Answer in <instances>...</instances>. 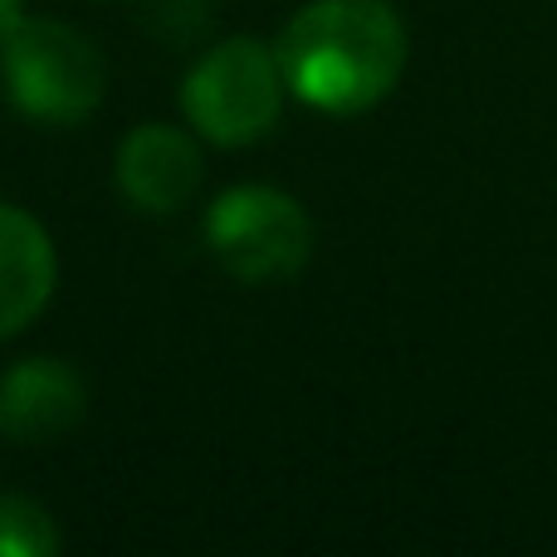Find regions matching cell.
I'll list each match as a JSON object with an SVG mask.
<instances>
[{
    "label": "cell",
    "instance_id": "1",
    "mask_svg": "<svg viewBox=\"0 0 557 557\" xmlns=\"http://www.w3.org/2000/svg\"><path fill=\"white\" fill-rule=\"evenodd\" d=\"M284 84L323 113L382 103L406 69V29L386 0H308L278 35Z\"/></svg>",
    "mask_w": 557,
    "mask_h": 557
},
{
    "label": "cell",
    "instance_id": "2",
    "mask_svg": "<svg viewBox=\"0 0 557 557\" xmlns=\"http://www.w3.org/2000/svg\"><path fill=\"white\" fill-rule=\"evenodd\" d=\"M0 74L15 108L39 123H84L108 88V64L88 35L25 15L0 35Z\"/></svg>",
    "mask_w": 557,
    "mask_h": 557
},
{
    "label": "cell",
    "instance_id": "3",
    "mask_svg": "<svg viewBox=\"0 0 557 557\" xmlns=\"http://www.w3.org/2000/svg\"><path fill=\"white\" fill-rule=\"evenodd\" d=\"M284 69L260 39L235 35L206 49L182 84V108L201 137L221 147H250L278 123Z\"/></svg>",
    "mask_w": 557,
    "mask_h": 557
},
{
    "label": "cell",
    "instance_id": "4",
    "mask_svg": "<svg viewBox=\"0 0 557 557\" xmlns=\"http://www.w3.org/2000/svg\"><path fill=\"white\" fill-rule=\"evenodd\" d=\"M206 245L240 284L294 278L313 255V225L294 196L274 186H235L206 215Z\"/></svg>",
    "mask_w": 557,
    "mask_h": 557
},
{
    "label": "cell",
    "instance_id": "5",
    "mask_svg": "<svg viewBox=\"0 0 557 557\" xmlns=\"http://www.w3.org/2000/svg\"><path fill=\"white\" fill-rule=\"evenodd\" d=\"M88 386L64 357H25L0 376V441L54 445L84 421Z\"/></svg>",
    "mask_w": 557,
    "mask_h": 557
},
{
    "label": "cell",
    "instance_id": "6",
    "mask_svg": "<svg viewBox=\"0 0 557 557\" xmlns=\"http://www.w3.org/2000/svg\"><path fill=\"white\" fill-rule=\"evenodd\" d=\"M117 186L137 211H182L201 186V147L191 143V133L172 123L133 127L123 137V152H117Z\"/></svg>",
    "mask_w": 557,
    "mask_h": 557
},
{
    "label": "cell",
    "instance_id": "7",
    "mask_svg": "<svg viewBox=\"0 0 557 557\" xmlns=\"http://www.w3.org/2000/svg\"><path fill=\"white\" fill-rule=\"evenodd\" d=\"M59 260L45 225L29 211L0 201V337H15L45 313Z\"/></svg>",
    "mask_w": 557,
    "mask_h": 557
},
{
    "label": "cell",
    "instance_id": "8",
    "mask_svg": "<svg viewBox=\"0 0 557 557\" xmlns=\"http://www.w3.org/2000/svg\"><path fill=\"white\" fill-rule=\"evenodd\" d=\"M59 529L45 504L25 494H0V557H54Z\"/></svg>",
    "mask_w": 557,
    "mask_h": 557
},
{
    "label": "cell",
    "instance_id": "9",
    "mask_svg": "<svg viewBox=\"0 0 557 557\" xmlns=\"http://www.w3.org/2000/svg\"><path fill=\"white\" fill-rule=\"evenodd\" d=\"M162 15L176 20V25L166 29L162 39H172V45H186V39H201V29H206V20H211V10H206V0H157L152 20H162Z\"/></svg>",
    "mask_w": 557,
    "mask_h": 557
},
{
    "label": "cell",
    "instance_id": "10",
    "mask_svg": "<svg viewBox=\"0 0 557 557\" xmlns=\"http://www.w3.org/2000/svg\"><path fill=\"white\" fill-rule=\"evenodd\" d=\"M15 20H25V0H0V35H5Z\"/></svg>",
    "mask_w": 557,
    "mask_h": 557
}]
</instances>
